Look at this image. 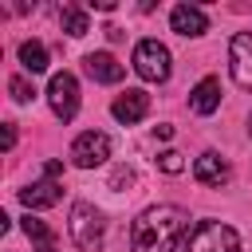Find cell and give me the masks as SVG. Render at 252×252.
Wrapping results in <instances>:
<instances>
[{
  "mask_svg": "<svg viewBox=\"0 0 252 252\" xmlns=\"http://www.w3.org/2000/svg\"><path fill=\"white\" fill-rule=\"evenodd\" d=\"M189 252H240V236H236L232 224L201 220L189 236Z\"/></svg>",
  "mask_w": 252,
  "mask_h": 252,
  "instance_id": "277c9868",
  "label": "cell"
},
{
  "mask_svg": "<svg viewBox=\"0 0 252 252\" xmlns=\"http://www.w3.org/2000/svg\"><path fill=\"white\" fill-rule=\"evenodd\" d=\"M169 28L177 35H205L209 32V16L197 8V4H177L169 12Z\"/></svg>",
  "mask_w": 252,
  "mask_h": 252,
  "instance_id": "9c48e42d",
  "label": "cell"
},
{
  "mask_svg": "<svg viewBox=\"0 0 252 252\" xmlns=\"http://www.w3.org/2000/svg\"><path fill=\"white\" fill-rule=\"evenodd\" d=\"M24 232H28V240H32V244H39V252L55 244V228H51V224H43V220H39V217H32V213L24 217Z\"/></svg>",
  "mask_w": 252,
  "mask_h": 252,
  "instance_id": "9a60e30c",
  "label": "cell"
},
{
  "mask_svg": "<svg viewBox=\"0 0 252 252\" xmlns=\"http://www.w3.org/2000/svg\"><path fill=\"white\" fill-rule=\"evenodd\" d=\"M43 173H47V177H51V181H55V177H59V173H63V161H47V165H43Z\"/></svg>",
  "mask_w": 252,
  "mask_h": 252,
  "instance_id": "ffe728a7",
  "label": "cell"
},
{
  "mask_svg": "<svg viewBox=\"0 0 252 252\" xmlns=\"http://www.w3.org/2000/svg\"><path fill=\"white\" fill-rule=\"evenodd\" d=\"M43 252H55V248H43Z\"/></svg>",
  "mask_w": 252,
  "mask_h": 252,
  "instance_id": "7402d4cb",
  "label": "cell"
},
{
  "mask_svg": "<svg viewBox=\"0 0 252 252\" xmlns=\"http://www.w3.org/2000/svg\"><path fill=\"white\" fill-rule=\"evenodd\" d=\"M228 71H232V83L252 91V32H236L232 43H228Z\"/></svg>",
  "mask_w": 252,
  "mask_h": 252,
  "instance_id": "52a82bcc",
  "label": "cell"
},
{
  "mask_svg": "<svg viewBox=\"0 0 252 252\" xmlns=\"http://www.w3.org/2000/svg\"><path fill=\"white\" fill-rule=\"evenodd\" d=\"M12 146H16V126L4 122V150H12Z\"/></svg>",
  "mask_w": 252,
  "mask_h": 252,
  "instance_id": "d6986e66",
  "label": "cell"
},
{
  "mask_svg": "<svg viewBox=\"0 0 252 252\" xmlns=\"http://www.w3.org/2000/svg\"><path fill=\"white\" fill-rule=\"evenodd\" d=\"M59 24L67 35H87V12L83 8H63L59 12Z\"/></svg>",
  "mask_w": 252,
  "mask_h": 252,
  "instance_id": "2e32d148",
  "label": "cell"
},
{
  "mask_svg": "<svg viewBox=\"0 0 252 252\" xmlns=\"http://www.w3.org/2000/svg\"><path fill=\"white\" fill-rule=\"evenodd\" d=\"M193 177H197L201 185H224V181L232 177V169H228V161H224L217 150H205V154L193 161Z\"/></svg>",
  "mask_w": 252,
  "mask_h": 252,
  "instance_id": "30bf717a",
  "label": "cell"
},
{
  "mask_svg": "<svg viewBox=\"0 0 252 252\" xmlns=\"http://www.w3.org/2000/svg\"><path fill=\"white\" fill-rule=\"evenodd\" d=\"M189 106H193V114H213L217 106H220V79H201L193 91H189Z\"/></svg>",
  "mask_w": 252,
  "mask_h": 252,
  "instance_id": "4fadbf2b",
  "label": "cell"
},
{
  "mask_svg": "<svg viewBox=\"0 0 252 252\" xmlns=\"http://www.w3.org/2000/svg\"><path fill=\"white\" fill-rule=\"evenodd\" d=\"M158 165H161V173H181L185 169V158L177 150H165V154H158Z\"/></svg>",
  "mask_w": 252,
  "mask_h": 252,
  "instance_id": "ac0fdd59",
  "label": "cell"
},
{
  "mask_svg": "<svg viewBox=\"0 0 252 252\" xmlns=\"http://www.w3.org/2000/svg\"><path fill=\"white\" fill-rule=\"evenodd\" d=\"M8 91H12L16 102H32V98H35V87H32L24 75H12V79H8Z\"/></svg>",
  "mask_w": 252,
  "mask_h": 252,
  "instance_id": "e0dca14e",
  "label": "cell"
},
{
  "mask_svg": "<svg viewBox=\"0 0 252 252\" xmlns=\"http://www.w3.org/2000/svg\"><path fill=\"white\" fill-rule=\"evenodd\" d=\"M189 232V213L181 205H154L130 228V252H173Z\"/></svg>",
  "mask_w": 252,
  "mask_h": 252,
  "instance_id": "6da1fadb",
  "label": "cell"
},
{
  "mask_svg": "<svg viewBox=\"0 0 252 252\" xmlns=\"http://www.w3.org/2000/svg\"><path fill=\"white\" fill-rule=\"evenodd\" d=\"M59 197H63V189H59V181H51V177L32 181L28 189H20V201L28 205V213H32V209H51V205H59Z\"/></svg>",
  "mask_w": 252,
  "mask_h": 252,
  "instance_id": "7c38bea8",
  "label": "cell"
},
{
  "mask_svg": "<svg viewBox=\"0 0 252 252\" xmlns=\"http://www.w3.org/2000/svg\"><path fill=\"white\" fill-rule=\"evenodd\" d=\"M110 158V138L102 134V130H83L75 142H71V161L79 165V169H94V165H102Z\"/></svg>",
  "mask_w": 252,
  "mask_h": 252,
  "instance_id": "8992f818",
  "label": "cell"
},
{
  "mask_svg": "<svg viewBox=\"0 0 252 252\" xmlns=\"http://www.w3.org/2000/svg\"><path fill=\"white\" fill-rule=\"evenodd\" d=\"M47 102H51V114H55V118L71 122V118L79 114V79H75L71 71L51 75V83H47Z\"/></svg>",
  "mask_w": 252,
  "mask_h": 252,
  "instance_id": "5b68a950",
  "label": "cell"
},
{
  "mask_svg": "<svg viewBox=\"0 0 252 252\" xmlns=\"http://www.w3.org/2000/svg\"><path fill=\"white\" fill-rule=\"evenodd\" d=\"M83 67H87V75H91L94 83H122V75H126V67H122L110 51H91V55L83 59Z\"/></svg>",
  "mask_w": 252,
  "mask_h": 252,
  "instance_id": "8fae6325",
  "label": "cell"
},
{
  "mask_svg": "<svg viewBox=\"0 0 252 252\" xmlns=\"http://www.w3.org/2000/svg\"><path fill=\"white\" fill-rule=\"evenodd\" d=\"M20 67H24L28 75H43V71H47V47H43L39 39H24V43H20Z\"/></svg>",
  "mask_w": 252,
  "mask_h": 252,
  "instance_id": "5bb4252c",
  "label": "cell"
},
{
  "mask_svg": "<svg viewBox=\"0 0 252 252\" xmlns=\"http://www.w3.org/2000/svg\"><path fill=\"white\" fill-rule=\"evenodd\" d=\"M134 71H138L146 83H165L169 71H173L169 47L158 43V39H138V43H134Z\"/></svg>",
  "mask_w": 252,
  "mask_h": 252,
  "instance_id": "3957f363",
  "label": "cell"
},
{
  "mask_svg": "<svg viewBox=\"0 0 252 252\" xmlns=\"http://www.w3.org/2000/svg\"><path fill=\"white\" fill-rule=\"evenodd\" d=\"M248 134H252V118H248Z\"/></svg>",
  "mask_w": 252,
  "mask_h": 252,
  "instance_id": "44dd1931",
  "label": "cell"
},
{
  "mask_svg": "<svg viewBox=\"0 0 252 252\" xmlns=\"http://www.w3.org/2000/svg\"><path fill=\"white\" fill-rule=\"evenodd\" d=\"M146 110H150V94H146V91H138V87H126V91L110 102V114H114L122 126L142 122V118H146Z\"/></svg>",
  "mask_w": 252,
  "mask_h": 252,
  "instance_id": "ba28073f",
  "label": "cell"
},
{
  "mask_svg": "<svg viewBox=\"0 0 252 252\" xmlns=\"http://www.w3.org/2000/svg\"><path fill=\"white\" fill-rule=\"evenodd\" d=\"M67 232H71V240H75L83 252H98V248H102V236H106V220H102V213H98L91 201H75V205H71Z\"/></svg>",
  "mask_w": 252,
  "mask_h": 252,
  "instance_id": "7a4b0ae2",
  "label": "cell"
}]
</instances>
